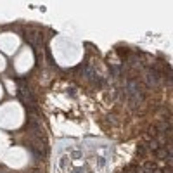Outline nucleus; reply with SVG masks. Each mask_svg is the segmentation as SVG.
<instances>
[{"label":"nucleus","instance_id":"nucleus-4","mask_svg":"<svg viewBox=\"0 0 173 173\" xmlns=\"http://www.w3.org/2000/svg\"><path fill=\"white\" fill-rule=\"evenodd\" d=\"M147 152H149V142H147V140H145V142H140V144L137 145V156H144Z\"/></svg>","mask_w":173,"mask_h":173},{"label":"nucleus","instance_id":"nucleus-2","mask_svg":"<svg viewBox=\"0 0 173 173\" xmlns=\"http://www.w3.org/2000/svg\"><path fill=\"white\" fill-rule=\"evenodd\" d=\"M17 97L21 99V102L24 104L28 109H31L36 104V97L31 92V88L28 87L26 80H17Z\"/></svg>","mask_w":173,"mask_h":173},{"label":"nucleus","instance_id":"nucleus-6","mask_svg":"<svg viewBox=\"0 0 173 173\" xmlns=\"http://www.w3.org/2000/svg\"><path fill=\"white\" fill-rule=\"evenodd\" d=\"M73 173H85V170H83V168H75Z\"/></svg>","mask_w":173,"mask_h":173},{"label":"nucleus","instance_id":"nucleus-1","mask_svg":"<svg viewBox=\"0 0 173 173\" xmlns=\"http://www.w3.org/2000/svg\"><path fill=\"white\" fill-rule=\"evenodd\" d=\"M123 99L128 100V106L131 109H137L144 100V88L135 80H125L123 83Z\"/></svg>","mask_w":173,"mask_h":173},{"label":"nucleus","instance_id":"nucleus-5","mask_svg":"<svg viewBox=\"0 0 173 173\" xmlns=\"http://www.w3.org/2000/svg\"><path fill=\"white\" fill-rule=\"evenodd\" d=\"M71 156H73V158H82V152H80V151H75V152H73V154H71Z\"/></svg>","mask_w":173,"mask_h":173},{"label":"nucleus","instance_id":"nucleus-3","mask_svg":"<svg viewBox=\"0 0 173 173\" xmlns=\"http://www.w3.org/2000/svg\"><path fill=\"white\" fill-rule=\"evenodd\" d=\"M144 82H145V85H147V87H151V88L158 87L159 83H161V69L147 68L144 71Z\"/></svg>","mask_w":173,"mask_h":173}]
</instances>
